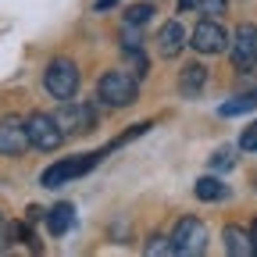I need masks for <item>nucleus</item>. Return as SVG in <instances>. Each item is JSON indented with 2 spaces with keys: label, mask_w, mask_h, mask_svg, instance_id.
I'll use <instances>...</instances> for the list:
<instances>
[{
  "label": "nucleus",
  "mask_w": 257,
  "mask_h": 257,
  "mask_svg": "<svg viewBox=\"0 0 257 257\" xmlns=\"http://www.w3.org/2000/svg\"><path fill=\"white\" fill-rule=\"evenodd\" d=\"M172 239V253H182V257H197L207 250V225L200 218H179L175 232L168 236Z\"/></svg>",
  "instance_id": "obj_4"
},
{
  "label": "nucleus",
  "mask_w": 257,
  "mask_h": 257,
  "mask_svg": "<svg viewBox=\"0 0 257 257\" xmlns=\"http://www.w3.org/2000/svg\"><path fill=\"white\" fill-rule=\"evenodd\" d=\"M25 133H29V147H36V150H57L68 140L61 133V125L54 121V114H47V111H32L25 118Z\"/></svg>",
  "instance_id": "obj_5"
},
{
  "label": "nucleus",
  "mask_w": 257,
  "mask_h": 257,
  "mask_svg": "<svg viewBox=\"0 0 257 257\" xmlns=\"http://www.w3.org/2000/svg\"><path fill=\"white\" fill-rule=\"evenodd\" d=\"M221 239H225V250H229L232 257H250V253H253L250 232H243L239 225H225V232H221Z\"/></svg>",
  "instance_id": "obj_12"
},
{
  "label": "nucleus",
  "mask_w": 257,
  "mask_h": 257,
  "mask_svg": "<svg viewBox=\"0 0 257 257\" xmlns=\"http://www.w3.org/2000/svg\"><path fill=\"white\" fill-rule=\"evenodd\" d=\"M43 89L54 96V100H72L79 89V68L68 57H54L43 72Z\"/></svg>",
  "instance_id": "obj_3"
},
{
  "label": "nucleus",
  "mask_w": 257,
  "mask_h": 257,
  "mask_svg": "<svg viewBox=\"0 0 257 257\" xmlns=\"http://www.w3.org/2000/svg\"><path fill=\"white\" fill-rule=\"evenodd\" d=\"M54 121L61 125V133L64 136H86L96 128V111L93 104H75V100H61Z\"/></svg>",
  "instance_id": "obj_6"
},
{
  "label": "nucleus",
  "mask_w": 257,
  "mask_h": 257,
  "mask_svg": "<svg viewBox=\"0 0 257 257\" xmlns=\"http://www.w3.org/2000/svg\"><path fill=\"white\" fill-rule=\"evenodd\" d=\"M111 150L104 147V150H93V154H82V157H64V161H57V165H50L43 175H40V186H47V189H57V186H64V182H72V179H79V175H86V172H93L100 161L107 157Z\"/></svg>",
  "instance_id": "obj_2"
},
{
  "label": "nucleus",
  "mask_w": 257,
  "mask_h": 257,
  "mask_svg": "<svg viewBox=\"0 0 257 257\" xmlns=\"http://www.w3.org/2000/svg\"><path fill=\"white\" fill-rule=\"evenodd\" d=\"M204 86H207V68L200 61H189L182 68V75H179V93L186 96V100H197V96L204 93Z\"/></svg>",
  "instance_id": "obj_10"
},
{
  "label": "nucleus",
  "mask_w": 257,
  "mask_h": 257,
  "mask_svg": "<svg viewBox=\"0 0 257 257\" xmlns=\"http://www.w3.org/2000/svg\"><path fill=\"white\" fill-rule=\"evenodd\" d=\"M250 243H253V253H257V221L250 225Z\"/></svg>",
  "instance_id": "obj_24"
},
{
  "label": "nucleus",
  "mask_w": 257,
  "mask_h": 257,
  "mask_svg": "<svg viewBox=\"0 0 257 257\" xmlns=\"http://www.w3.org/2000/svg\"><path fill=\"white\" fill-rule=\"evenodd\" d=\"M182 47H186V29H182L179 22H165V25H161V32H157V50H161V57H175Z\"/></svg>",
  "instance_id": "obj_11"
},
{
  "label": "nucleus",
  "mask_w": 257,
  "mask_h": 257,
  "mask_svg": "<svg viewBox=\"0 0 257 257\" xmlns=\"http://www.w3.org/2000/svg\"><path fill=\"white\" fill-rule=\"evenodd\" d=\"M193 50L197 54H221L225 47H229V32H225L214 18H204L197 29H193Z\"/></svg>",
  "instance_id": "obj_9"
},
{
  "label": "nucleus",
  "mask_w": 257,
  "mask_h": 257,
  "mask_svg": "<svg viewBox=\"0 0 257 257\" xmlns=\"http://www.w3.org/2000/svg\"><path fill=\"white\" fill-rule=\"evenodd\" d=\"M236 165V154H232V147H221L214 157H211V168L214 172H225V168H232Z\"/></svg>",
  "instance_id": "obj_18"
},
{
  "label": "nucleus",
  "mask_w": 257,
  "mask_h": 257,
  "mask_svg": "<svg viewBox=\"0 0 257 257\" xmlns=\"http://www.w3.org/2000/svg\"><path fill=\"white\" fill-rule=\"evenodd\" d=\"M193 8H197V11H204L207 18H218V15H225V8H229V0H197Z\"/></svg>",
  "instance_id": "obj_19"
},
{
  "label": "nucleus",
  "mask_w": 257,
  "mask_h": 257,
  "mask_svg": "<svg viewBox=\"0 0 257 257\" xmlns=\"http://www.w3.org/2000/svg\"><path fill=\"white\" fill-rule=\"evenodd\" d=\"M43 218H47V211H43V207H36V204H32V207L25 211V221H32V225H36V221H43Z\"/></svg>",
  "instance_id": "obj_22"
},
{
  "label": "nucleus",
  "mask_w": 257,
  "mask_h": 257,
  "mask_svg": "<svg viewBox=\"0 0 257 257\" xmlns=\"http://www.w3.org/2000/svg\"><path fill=\"white\" fill-rule=\"evenodd\" d=\"M8 243V236H4V214H0V246Z\"/></svg>",
  "instance_id": "obj_26"
},
{
  "label": "nucleus",
  "mask_w": 257,
  "mask_h": 257,
  "mask_svg": "<svg viewBox=\"0 0 257 257\" xmlns=\"http://www.w3.org/2000/svg\"><path fill=\"white\" fill-rule=\"evenodd\" d=\"M114 4H118V0H96L93 8H96V11H107V8H114Z\"/></svg>",
  "instance_id": "obj_23"
},
{
  "label": "nucleus",
  "mask_w": 257,
  "mask_h": 257,
  "mask_svg": "<svg viewBox=\"0 0 257 257\" xmlns=\"http://www.w3.org/2000/svg\"><path fill=\"white\" fill-rule=\"evenodd\" d=\"M257 107V89H250V93H243V96H232V100H225L221 107H218V114L221 118H232V114H246V111H253Z\"/></svg>",
  "instance_id": "obj_15"
},
{
  "label": "nucleus",
  "mask_w": 257,
  "mask_h": 257,
  "mask_svg": "<svg viewBox=\"0 0 257 257\" xmlns=\"http://www.w3.org/2000/svg\"><path fill=\"white\" fill-rule=\"evenodd\" d=\"M136 96H140V79L125 68H111L96 82V100L104 107H128L136 104Z\"/></svg>",
  "instance_id": "obj_1"
},
{
  "label": "nucleus",
  "mask_w": 257,
  "mask_h": 257,
  "mask_svg": "<svg viewBox=\"0 0 257 257\" xmlns=\"http://www.w3.org/2000/svg\"><path fill=\"white\" fill-rule=\"evenodd\" d=\"M193 193H197V200H204V204H218V200L229 197V186L221 179H214V175H204V179H197Z\"/></svg>",
  "instance_id": "obj_14"
},
{
  "label": "nucleus",
  "mask_w": 257,
  "mask_h": 257,
  "mask_svg": "<svg viewBox=\"0 0 257 257\" xmlns=\"http://www.w3.org/2000/svg\"><path fill=\"white\" fill-rule=\"evenodd\" d=\"M147 253H172V239L168 236H154V243H147Z\"/></svg>",
  "instance_id": "obj_21"
},
{
  "label": "nucleus",
  "mask_w": 257,
  "mask_h": 257,
  "mask_svg": "<svg viewBox=\"0 0 257 257\" xmlns=\"http://www.w3.org/2000/svg\"><path fill=\"white\" fill-rule=\"evenodd\" d=\"M193 4H197V0H179V11H189Z\"/></svg>",
  "instance_id": "obj_25"
},
{
  "label": "nucleus",
  "mask_w": 257,
  "mask_h": 257,
  "mask_svg": "<svg viewBox=\"0 0 257 257\" xmlns=\"http://www.w3.org/2000/svg\"><path fill=\"white\" fill-rule=\"evenodd\" d=\"M232 64L239 72H253L257 68V25L243 22L232 32Z\"/></svg>",
  "instance_id": "obj_7"
},
{
  "label": "nucleus",
  "mask_w": 257,
  "mask_h": 257,
  "mask_svg": "<svg viewBox=\"0 0 257 257\" xmlns=\"http://www.w3.org/2000/svg\"><path fill=\"white\" fill-rule=\"evenodd\" d=\"M150 18H154V4H133V8L125 11V25H128V29H140V25H147Z\"/></svg>",
  "instance_id": "obj_16"
},
{
  "label": "nucleus",
  "mask_w": 257,
  "mask_h": 257,
  "mask_svg": "<svg viewBox=\"0 0 257 257\" xmlns=\"http://www.w3.org/2000/svg\"><path fill=\"white\" fill-rule=\"evenodd\" d=\"M29 150V133H25V121L8 114L0 118V157H22Z\"/></svg>",
  "instance_id": "obj_8"
},
{
  "label": "nucleus",
  "mask_w": 257,
  "mask_h": 257,
  "mask_svg": "<svg viewBox=\"0 0 257 257\" xmlns=\"http://www.w3.org/2000/svg\"><path fill=\"white\" fill-rule=\"evenodd\" d=\"M239 150L257 154V121H250V125L243 128V136H239Z\"/></svg>",
  "instance_id": "obj_20"
},
{
  "label": "nucleus",
  "mask_w": 257,
  "mask_h": 257,
  "mask_svg": "<svg viewBox=\"0 0 257 257\" xmlns=\"http://www.w3.org/2000/svg\"><path fill=\"white\" fill-rule=\"evenodd\" d=\"M72 225H75V207H72V204H57V207L47 211V229H50V236H64Z\"/></svg>",
  "instance_id": "obj_13"
},
{
  "label": "nucleus",
  "mask_w": 257,
  "mask_h": 257,
  "mask_svg": "<svg viewBox=\"0 0 257 257\" xmlns=\"http://www.w3.org/2000/svg\"><path fill=\"white\" fill-rule=\"evenodd\" d=\"M150 128H154V121H136L133 128H128V133H121L118 140H111V143H107V150H114V147H125L128 140H136V136H143V133H150Z\"/></svg>",
  "instance_id": "obj_17"
}]
</instances>
